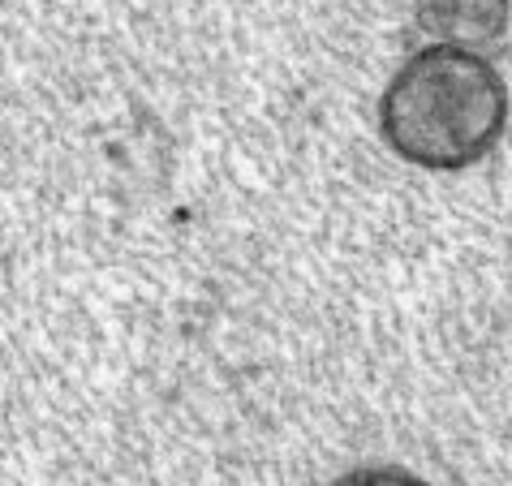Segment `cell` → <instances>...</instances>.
<instances>
[{"label": "cell", "mask_w": 512, "mask_h": 486, "mask_svg": "<svg viewBox=\"0 0 512 486\" xmlns=\"http://www.w3.org/2000/svg\"><path fill=\"white\" fill-rule=\"evenodd\" d=\"M508 91L487 56L461 44L422 48L383 95V134L422 168L478 164L504 134Z\"/></svg>", "instance_id": "obj_1"}, {"label": "cell", "mask_w": 512, "mask_h": 486, "mask_svg": "<svg viewBox=\"0 0 512 486\" xmlns=\"http://www.w3.org/2000/svg\"><path fill=\"white\" fill-rule=\"evenodd\" d=\"M431 18L448 31V44L482 52L487 44L504 35L508 0H435Z\"/></svg>", "instance_id": "obj_2"}, {"label": "cell", "mask_w": 512, "mask_h": 486, "mask_svg": "<svg viewBox=\"0 0 512 486\" xmlns=\"http://www.w3.org/2000/svg\"><path fill=\"white\" fill-rule=\"evenodd\" d=\"M336 486H431V482H422L418 474H409V469L375 465V469H358V474H345Z\"/></svg>", "instance_id": "obj_3"}]
</instances>
